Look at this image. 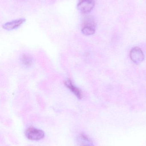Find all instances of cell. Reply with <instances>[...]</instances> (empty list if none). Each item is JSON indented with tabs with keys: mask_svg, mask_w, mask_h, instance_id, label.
<instances>
[{
	"mask_svg": "<svg viewBox=\"0 0 146 146\" xmlns=\"http://www.w3.org/2000/svg\"><path fill=\"white\" fill-rule=\"evenodd\" d=\"M96 23L94 19L88 17L84 20L81 28V32L85 36L93 35L96 31Z\"/></svg>",
	"mask_w": 146,
	"mask_h": 146,
	"instance_id": "6da1fadb",
	"label": "cell"
},
{
	"mask_svg": "<svg viewBox=\"0 0 146 146\" xmlns=\"http://www.w3.org/2000/svg\"><path fill=\"white\" fill-rule=\"evenodd\" d=\"M25 135L28 139L36 141L42 139L45 136L43 130L32 127L28 128L26 130Z\"/></svg>",
	"mask_w": 146,
	"mask_h": 146,
	"instance_id": "7a4b0ae2",
	"label": "cell"
},
{
	"mask_svg": "<svg viewBox=\"0 0 146 146\" xmlns=\"http://www.w3.org/2000/svg\"><path fill=\"white\" fill-rule=\"evenodd\" d=\"M130 59L135 64H140L145 60V55L140 48L134 47L131 49L130 52Z\"/></svg>",
	"mask_w": 146,
	"mask_h": 146,
	"instance_id": "3957f363",
	"label": "cell"
},
{
	"mask_svg": "<svg viewBox=\"0 0 146 146\" xmlns=\"http://www.w3.org/2000/svg\"><path fill=\"white\" fill-rule=\"evenodd\" d=\"M94 6V0H81L77 5V8L83 13H88L92 11Z\"/></svg>",
	"mask_w": 146,
	"mask_h": 146,
	"instance_id": "277c9868",
	"label": "cell"
},
{
	"mask_svg": "<svg viewBox=\"0 0 146 146\" xmlns=\"http://www.w3.org/2000/svg\"><path fill=\"white\" fill-rule=\"evenodd\" d=\"M26 19L24 18L18 19L7 22L3 25V28L7 31H12L18 28L25 23Z\"/></svg>",
	"mask_w": 146,
	"mask_h": 146,
	"instance_id": "5b68a950",
	"label": "cell"
},
{
	"mask_svg": "<svg viewBox=\"0 0 146 146\" xmlns=\"http://www.w3.org/2000/svg\"><path fill=\"white\" fill-rule=\"evenodd\" d=\"M76 141L79 146H94L91 139L85 134L79 135L77 137Z\"/></svg>",
	"mask_w": 146,
	"mask_h": 146,
	"instance_id": "8992f818",
	"label": "cell"
},
{
	"mask_svg": "<svg viewBox=\"0 0 146 146\" xmlns=\"http://www.w3.org/2000/svg\"><path fill=\"white\" fill-rule=\"evenodd\" d=\"M65 86L70 90L79 99H81L83 97L81 91L76 86H75L70 80H68L65 81Z\"/></svg>",
	"mask_w": 146,
	"mask_h": 146,
	"instance_id": "52a82bcc",
	"label": "cell"
},
{
	"mask_svg": "<svg viewBox=\"0 0 146 146\" xmlns=\"http://www.w3.org/2000/svg\"><path fill=\"white\" fill-rule=\"evenodd\" d=\"M21 65L25 68H28L32 66L33 63V59L29 54H23L20 58Z\"/></svg>",
	"mask_w": 146,
	"mask_h": 146,
	"instance_id": "ba28073f",
	"label": "cell"
}]
</instances>
